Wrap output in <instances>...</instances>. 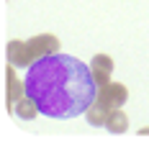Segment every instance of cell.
<instances>
[{
  "label": "cell",
  "mask_w": 149,
  "mask_h": 141,
  "mask_svg": "<svg viewBox=\"0 0 149 141\" xmlns=\"http://www.w3.org/2000/svg\"><path fill=\"white\" fill-rule=\"evenodd\" d=\"M98 100L105 103L108 108H121L129 100V90L121 82H108V85H100L98 87Z\"/></svg>",
  "instance_id": "cell-2"
},
{
  "label": "cell",
  "mask_w": 149,
  "mask_h": 141,
  "mask_svg": "<svg viewBox=\"0 0 149 141\" xmlns=\"http://www.w3.org/2000/svg\"><path fill=\"white\" fill-rule=\"evenodd\" d=\"M90 69H93V77L98 82V87L108 85L111 82V72H113V59L108 54H95L93 62H90Z\"/></svg>",
  "instance_id": "cell-6"
},
{
  "label": "cell",
  "mask_w": 149,
  "mask_h": 141,
  "mask_svg": "<svg viewBox=\"0 0 149 141\" xmlns=\"http://www.w3.org/2000/svg\"><path fill=\"white\" fill-rule=\"evenodd\" d=\"M113 108H108L105 103H100L98 97L90 103V108L85 110V118H88L90 126H105V121H108V113H111Z\"/></svg>",
  "instance_id": "cell-7"
},
{
  "label": "cell",
  "mask_w": 149,
  "mask_h": 141,
  "mask_svg": "<svg viewBox=\"0 0 149 141\" xmlns=\"http://www.w3.org/2000/svg\"><path fill=\"white\" fill-rule=\"evenodd\" d=\"M29 49H31V54H33V62H36V59H41V57H46V54H57L59 39L52 36V33L31 36V39H29Z\"/></svg>",
  "instance_id": "cell-4"
},
{
  "label": "cell",
  "mask_w": 149,
  "mask_h": 141,
  "mask_svg": "<svg viewBox=\"0 0 149 141\" xmlns=\"http://www.w3.org/2000/svg\"><path fill=\"white\" fill-rule=\"evenodd\" d=\"M105 128H108L111 133H123V131L129 128V118H126V113H123L121 108H113L111 113H108Z\"/></svg>",
  "instance_id": "cell-9"
},
{
  "label": "cell",
  "mask_w": 149,
  "mask_h": 141,
  "mask_svg": "<svg viewBox=\"0 0 149 141\" xmlns=\"http://www.w3.org/2000/svg\"><path fill=\"white\" fill-rule=\"evenodd\" d=\"M23 95H26V85L18 79L15 67L8 64V67H5V105H8V110H13L15 103H18Z\"/></svg>",
  "instance_id": "cell-3"
},
{
  "label": "cell",
  "mask_w": 149,
  "mask_h": 141,
  "mask_svg": "<svg viewBox=\"0 0 149 141\" xmlns=\"http://www.w3.org/2000/svg\"><path fill=\"white\" fill-rule=\"evenodd\" d=\"M13 113L18 115V118H21V121H33V118H36V115H39L41 110H39V105H36V103L31 100L29 95H23V97H21V100L15 103Z\"/></svg>",
  "instance_id": "cell-8"
},
{
  "label": "cell",
  "mask_w": 149,
  "mask_h": 141,
  "mask_svg": "<svg viewBox=\"0 0 149 141\" xmlns=\"http://www.w3.org/2000/svg\"><path fill=\"white\" fill-rule=\"evenodd\" d=\"M26 95L39 105V110L67 121L82 115L90 103L98 97V82L93 69L67 54H46L26 67Z\"/></svg>",
  "instance_id": "cell-1"
},
{
  "label": "cell",
  "mask_w": 149,
  "mask_h": 141,
  "mask_svg": "<svg viewBox=\"0 0 149 141\" xmlns=\"http://www.w3.org/2000/svg\"><path fill=\"white\" fill-rule=\"evenodd\" d=\"M5 54H8V64H13V67H31L33 64L29 41H8Z\"/></svg>",
  "instance_id": "cell-5"
}]
</instances>
